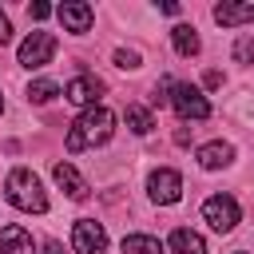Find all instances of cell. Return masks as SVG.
<instances>
[{"mask_svg": "<svg viewBox=\"0 0 254 254\" xmlns=\"http://www.w3.org/2000/svg\"><path fill=\"white\" fill-rule=\"evenodd\" d=\"M159 8H163V12H167V16H179V4H175V0H163V4H159Z\"/></svg>", "mask_w": 254, "mask_h": 254, "instance_id": "24", "label": "cell"}, {"mask_svg": "<svg viewBox=\"0 0 254 254\" xmlns=\"http://www.w3.org/2000/svg\"><path fill=\"white\" fill-rule=\"evenodd\" d=\"M202 83H206V87H218V83H222V71H206V79H202Z\"/></svg>", "mask_w": 254, "mask_h": 254, "instance_id": "23", "label": "cell"}, {"mask_svg": "<svg viewBox=\"0 0 254 254\" xmlns=\"http://www.w3.org/2000/svg\"><path fill=\"white\" fill-rule=\"evenodd\" d=\"M119 250L123 254H163V242L155 234H127Z\"/></svg>", "mask_w": 254, "mask_h": 254, "instance_id": "16", "label": "cell"}, {"mask_svg": "<svg viewBox=\"0 0 254 254\" xmlns=\"http://www.w3.org/2000/svg\"><path fill=\"white\" fill-rule=\"evenodd\" d=\"M56 16H60L64 32H75V36H83V32L91 28V20H95L91 4H83V0H64V4L56 8Z\"/></svg>", "mask_w": 254, "mask_h": 254, "instance_id": "9", "label": "cell"}, {"mask_svg": "<svg viewBox=\"0 0 254 254\" xmlns=\"http://www.w3.org/2000/svg\"><path fill=\"white\" fill-rule=\"evenodd\" d=\"M167 246H171V254H206V242H202V234H194V230H187V226L171 230Z\"/></svg>", "mask_w": 254, "mask_h": 254, "instance_id": "14", "label": "cell"}, {"mask_svg": "<svg viewBox=\"0 0 254 254\" xmlns=\"http://www.w3.org/2000/svg\"><path fill=\"white\" fill-rule=\"evenodd\" d=\"M20 64L24 67H44V64H52V56H56V36L52 32H32L24 44H20Z\"/></svg>", "mask_w": 254, "mask_h": 254, "instance_id": "7", "label": "cell"}, {"mask_svg": "<svg viewBox=\"0 0 254 254\" xmlns=\"http://www.w3.org/2000/svg\"><path fill=\"white\" fill-rule=\"evenodd\" d=\"M44 254H64V246H60V242L52 238V242H44Z\"/></svg>", "mask_w": 254, "mask_h": 254, "instance_id": "25", "label": "cell"}, {"mask_svg": "<svg viewBox=\"0 0 254 254\" xmlns=\"http://www.w3.org/2000/svg\"><path fill=\"white\" fill-rule=\"evenodd\" d=\"M171 107H175L183 119H206V115H210V103H206V95H202L194 83H175Z\"/></svg>", "mask_w": 254, "mask_h": 254, "instance_id": "6", "label": "cell"}, {"mask_svg": "<svg viewBox=\"0 0 254 254\" xmlns=\"http://www.w3.org/2000/svg\"><path fill=\"white\" fill-rule=\"evenodd\" d=\"M4 198H8L16 210H24V214H44V210H48V194H44L40 179H36L28 167L8 171V179H4Z\"/></svg>", "mask_w": 254, "mask_h": 254, "instance_id": "2", "label": "cell"}, {"mask_svg": "<svg viewBox=\"0 0 254 254\" xmlns=\"http://www.w3.org/2000/svg\"><path fill=\"white\" fill-rule=\"evenodd\" d=\"M71 250L75 254H107V230L95 218H79L71 226Z\"/></svg>", "mask_w": 254, "mask_h": 254, "instance_id": "5", "label": "cell"}, {"mask_svg": "<svg viewBox=\"0 0 254 254\" xmlns=\"http://www.w3.org/2000/svg\"><path fill=\"white\" fill-rule=\"evenodd\" d=\"M60 95V83H52V79H32L28 83V99L32 103H52Z\"/></svg>", "mask_w": 254, "mask_h": 254, "instance_id": "18", "label": "cell"}, {"mask_svg": "<svg viewBox=\"0 0 254 254\" xmlns=\"http://www.w3.org/2000/svg\"><path fill=\"white\" fill-rule=\"evenodd\" d=\"M115 64H119L123 71H135V67H139V52H131V48H119V52H115Z\"/></svg>", "mask_w": 254, "mask_h": 254, "instance_id": "19", "label": "cell"}, {"mask_svg": "<svg viewBox=\"0 0 254 254\" xmlns=\"http://www.w3.org/2000/svg\"><path fill=\"white\" fill-rule=\"evenodd\" d=\"M0 254H36V242L20 222H12L0 230Z\"/></svg>", "mask_w": 254, "mask_h": 254, "instance_id": "13", "label": "cell"}, {"mask_svg": "<svg viewBox=\"0 0 254 254\" xmlns=\"http://www.w3.org/2000/svg\"><path fill=\"white\" fill-rule=\"evenodd\" d=\"M147 194H151V202H159V206H175V202L183 198V175L171 171V167L151 171V179H147Z\"/></svg>", "mask_w": 254, "mask_h": 254, "instance_id": "3", "label": "cell"}, {"mask_svg": "<svg viewBox=\"0 0 254 254\" xmlns=\"http://www.w3.org/2000/svg\"><path fill=\"white\" fill-rule=\"evenodd\" d=\"M171 44H175L179 56H198V48H202V40H198V32L190 24H175L171 28Z\"/></svg>", "mask_w": 254, "mask_h": 254, "instance_id": "15", "label": "cell"}, {"mask_svg": "<svg viewBox=\"0 0 254 254\" xmlns=\"http://www.w3.org/2000/svg\"><path fill=\"white\" fill-rule=\"evenodd\" d=\"M99 91H103V83H99L95 75H87V71H83V75L67 79V87H64V99L87 111V107H95V103H99Z\"/></svg>", "mask_w": 254, "mask_h": 254, "instance_id": "8", "label": "cell"}, {"mask_svg": "<svg viewBox=\"0 0 254 254\" xmlns=\"http://www.w3.org/2000/svg\"><path fill=\"white\" fill-rule=\"evenodd\" d=\"M52 179L64 187V194H67V198H87V194H91L87 179H83L71 163H56V167H52Z\"/></svg>", "mask_w": 254, "mask_h": 254, "instance_id": "10", "label": "cell"}, {"mask_svg": "<svg viewBox=\"0 0 254 254\" xmlns=\"http://www.w3.org/2000/svg\"><path fill=\"white\" fill-rule=\"evenodd\" d=\"M202 218L210 222V230L226 234V230H234V226H238L242 210H238V202H234L230 194H210V198L202 202Z\"/></svg>", "mask_w": 254, "mask_h": 254, "instance_id": "4", "label": "cell"}, {"mask_svg": "<svg viewBox=\"0 0 254 254\" xmlns=\"http://www.w3.org/2000/svg\"><path fill=\"white\" fill-rule=\"evenodd\" d=\"M230 163H234V147L230 143L214 139V143H202L198 147V167L202 171H218V167H230Z\"/></svg>", "mask_w": 254, "mask_h": 254, "instance_id": "12", "label": "cell"}, {"mask_svg": "<svg viewBox=\"0 0 254 254\" xmlns=\"http://www.w3.org/2000/svg\"><path fill=\"white\" fill-rule=\"evenodd\" d=\"M111 135H115V115H111L103 103H95V107L79 111V119L71 123V131H67V151L75 155V151H87V147H103Z\"/></svg>", "mask_w": 254, "mask_h": 254, "instance_id": "1", "label": "cell"}, {"mask_svg": "<svg viewBox=\"0 0 254 254\" xmlns=\"http://www.w3.org/2000/svg\"><path fill=\"white\" fill-rule=\"evenodd\" d=\"M0 111H4V95H0Z\"/></svg>", "mask_w": 254, "mask_h": 254, "instance_id": "26", "label": "cell"}, {"mask_svg": "<svg viewBox=\"0 0 254 254\" xmlns=\"http://www.w3.org/2000/svg\"><path fill=\"white\" fill-rule=\"evenodd\" d=\"M123 119H127V127H131L135 135H147V131L155 127V119H151V111H147L143 103H127V111H123Z\"/></svg>", "mask_w": 254, "mask_h": 254, "instance_id": "17", "label": "cell"}, {"mask_svg": "<svg viewBox=\"0 0 254 254\" xmlns=\"http://www.w3.org/2000/svg\"><path fill=\"white\" fill-rule=\"evenodd\" d=\"M28 12H32V20H48L52 16V4H32Z\"/></svg>", "mask_w": 254, "mask_h": 254, "instance_id": "21", "label": "cell"}, {"mask_svg": "<svg viewBox=\"0 0 254 254\" xmlns=\"http://www.w3.org/2000/svg\"><path fill=\"white\" fill-rule=\"evenodd\" d=\"M12 40V24H8V16L0 12V44H8Z\"/></svg>", "mask_w": 254, "mask_h": 254, "instance_id": "22", "label": "cell"}, {"mask_svg": "<svg viewBox=\"0 0 254 254\" xmlns=\"http://www.w3.org/2000/svg\"><path fill=\"white\" fill-rule=\"evenodd\" d=\"M214 20L222 28H238V24H254V0H234V4H214Z\"/></svg>", "mask_w": 254, "mask_h": 254, "instance_id": "11", "label": "cell"}, {"mask_svg": "<svg viewBox=\"0 0 254 254\" xmlns=\"http://www.w3.org/2000/svg\"><path fill=\"white\" fill-rule=\"evenodd\" d=\"M250 56H254V40H250V36H242V40L234 44V60H238V64H246Z\"/></svg>", "mask_w": 254, "mask_h": 254, "instance_id": "20", "label": "cell"}]
</instances>
